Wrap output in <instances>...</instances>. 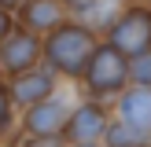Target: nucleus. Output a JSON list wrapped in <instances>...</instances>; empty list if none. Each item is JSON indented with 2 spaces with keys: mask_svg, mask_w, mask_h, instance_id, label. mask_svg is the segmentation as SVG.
<instances>
[{
  "mask_svg": "<svg viewBox=\"0 0 151 147\" xmlns=\"http://www.w3.org/2000/svg\"><path fill=\"white\" fill-rule=\"evenodd\" d=\"M96 44H100V33L70 15L52 33L41 37V63L52 66L55 74H63V77H81L92 51H96Z\"/></svg>",
  "mask_w": 151,
  "mask_h": 147,
  "instance_id": "nucleus-1",
  "label": "nucleus"
},
{
  "mask_svg": "<svg viewBox=\"0 0 151 147\" xmlns=\"http://www.w3.org/2000/svg\"><path fill=\"white\" fill-rule=\"evenodd\" d=\"M81 81H85V88L96 96V99L118 96V92H125V85H129V59H125L114 44L100 41L96 51H92V59H88V66H85V74H81Z\"/></svg>",
  "mask_w": 151,
  "mask_h": 147,
  "instance_id": "nucleus-2",
  "label": "nucleus"
},
{
  "mask_svg": "<svg viewBox=\"0 0 151 147\" xmlns=\"http://www.w3.org/2000/svg\"><path fill=\"white\" fill-rule=\"evenodd\" d=\"M107 44H114L125 59L151 51V4H125L107 29Z\"/></svg>",
  "mask_w": 151,
  "mask_h": 147,
  "instance_id": "nucleus-3",
  "label": "nucleus"
},
{
  "mask_svg": "<svg viewBox=\"0 0 151 147\" xmlns=\"http://www.w3.org/2000/svg\"><path fill=\"white\" fill-rule=\"evenodd\" d=\"M37 63H41V37L15 22L7 29V37L0 41V70L11 77V74H22V70H29Z\"/></svg>",
  "mask_w": 151,
  "mask_h": 147,
  "instance_id": "nucleus-4",
  "label": "nucleus"
},
{
  "mask_svg": "<svg viewBox=\"0 0 151 147\" xmlns=\"http://www.w3.org/2000/svg\"><path fill=\"white\" fill-rule=\"evenodd\" d=\"M55 77L59 74L52 70V66H44V63L29 66V70H22V74H11V77H7L11 103L15 107H33V103L48 99V96L55 92Z\"/></svg>",
  "mask_w": 151,
  "mask_h": 147,
  "instance_id": "nucleus-5",
  "label": "nucleus"
},
{
  "mask_svg": "<svg viewBox=\"0 0 151 147\" xmlns=\"http://www.w3.org/2000/svg\"><path fill=\"white\" fill-rule=\"evenodd\" d=\"M70 19V7H66V0H22L19 7H15V22H19L22 29H29V33L44 37L52 33V29L59 26V22Z\"/></svg>",
  "mask_w": 151,
  "mask_h": 147,
  "instance_id": "nucleus-6",
  "label": "nucleus"
},
{
  "mask_svg": "<svg viewBox=\"0 0 151 147\" xmlns=\"http://www.w3.org/2000/svg\"><path fill=\"white\" fill-rule=\"evenodd\" d=\"M26 132L29 136H63L66 121H70V103L63 99V96L52 92L48 99L33 103V107H26Z\"/></svg>",
  "mask_w": 151,
  "mask_h": 147,
  "instance_id": "nucleus-7",
  "label": "nucleus"
},
{
  "mask_svg": "<svg viewBox=\"0 0 151 147\" xmlns=\"http://www.w3.org/2000/svg\"><path fill=\"white\" fill-rule=\"evenodd\" d=\"M103 132H107V110L96 99H88V103H81V107L70 110V121H66V129H63V140H70V143H96Z\"/></svg>",
  "mask_w": 151,
  "mask_h": 147,
  "instance_id": "nucleus-8",
  "label": "nucleus"
},
{
  "mask_svg": "<svg viewBox=\"0 0 151 147\" xmlns=\"http://www.w3.org/2000/svg\"><path fill=\"white\" fill-rule=\"evenodd\" d=\"M118 121L133 125V129L140 132H151V88H125V92H118Z\"/></svg>",
  "mask_w": 151,
  "mask_h": 147,
  "instance_id": "nucleus-9",
  "label": "nucleus"
},
{
  "mask_svg": "<svg viewBox=\"0 0 151 147\" xmlns=\"http://www.w3.org/2000/svg\"><path fill=\"white\" fill-rule=\"evenodd\" d=\"M103 140H107V147H144L147 143V132L133 129V125H125V121H107Z\"/></svg>",
  "mask_w": 151,
  "mask_h": 147,
  "instance_id": "nucleus-10",
  "label": "nucleus"
},
{
  "mask_svg": "<svg viewBox=\"0 0 151 147\" xmlns=\"http://www.w3.org/2000/svg\"><path fill=\"white\" fill-rule=\"evenodd\" d=\"M129 81L140 85V88H151V51L129 59Z\"/></svg>",
  "mask_w": 151,
  "mask_h": 147,
  "instance_id": "nucleus-11",
  "label": "nucleus"
},
{
  "mask_svg": "<svg viewBox=\"0 0 151 147\" xmlns=\"http://www.w3.org/2000/svg\"><path fill=\"white\" fill-rule=\"evenodd\" d=\"M11 110H15V103H11V92H7V85H0V132L11 125Z\"/></svg>",
  "mask_w": 151,
  "mask_h": 147,
  "instance_id": "nucleus-12",
  "label": "nucleus"
},
{
  "mask_svg": "<svg viewBox=\"0 0 151 147\" xmlns=\"http://www.w3.org/2000/svg\"><path fill=\"white\" fill-rule=\"evenodd\" d=\"M22 147H63V136H29L22 140Z\"/></svg>",
  "mask_w": 151,
  "mask_h": 147,
  "instance_id": "nucleus-13",
  "label": "nucleus"
},
{
  "mask_svg": "<svg viewBox=\"0 0 151 147\" xmlns=\"http://www.w3.org/2000/svg\"><path fill=\"white\" fill-rule=\"evenodd\" d=\"M11 26H15V15L0 7V41H4V37H7V29H11Z\"/></svg>",
  "mask_w": 151,
  "mask_h": 147,
  "instance_id": "nucleus-14",
  "label": "nucleus"
},
{
  "mask_svg": "<svg viewBox=\"0 0 151 147\" xmlns=\"http://www.w3.org/2000/svg\"><path fill=\"white\" fill-rule=\"evenodd\" d=\"M88 4H92V0H66V7H70V15H74V19H78V15L85 11Z\"/></svg>",
  "mask_w": 151,
  "mask_h": 147,
  "instance_id": "nucleus-15",
  "label": "nucleus"
},
{
  "mask_svg": "<svg viewBox=\"0 0 151 147\" xmlns=\"http://www.w3.org/2000/svg\"><path fill=\"white\" fill-rule=\"evenodd\" d=\"M19 4H22V0H0V7H4V11H11V15H15V7H19Z\"/></svg>",
  "mask_w": 151,
  "mask_h": 147,
  "instance_id": "nucleus-16",
  "label": "nucleus"
},
{
  "mask_svg": "<svg viewBox=\"0 0 151 147\" xmlns=\"http://www.w3.org/2000/svg\"><path fill=\"white\" fill-rule=\"evenodd\" d=\"M74 147H92V143H74Z\"/></svg>",
  "mask_w": 151,
  "mask_h": 147,
  "instance_id": "nucleus-17",
  "label": "nucleus"
},
{
  "mask_svg": "<svg viewBox=\"0 0 151 147\" xmlns=\"http://www.w3.org/2000/svg\"><path fill=\"white\" fill-rule=\"evenodd\" d=\"M144 147H151V143H144Z\"/></svg>",
  "mask_w": 151,
  "mask_h": 147,
  "instance_id": "nucleus-18",
  "label": "nucleus"
}]
</instances>
